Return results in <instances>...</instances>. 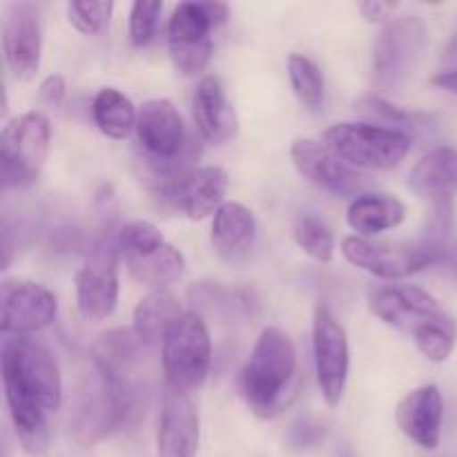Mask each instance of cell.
Instances as JSON below:
<instances>
[{"label": "cell", "instance_id": "obj_16", "mask_svg": "<svg viewBox=\"0 0 457 457\" xmlns=\"http://www.w3.org/2000/svg\"><path fill=\"white\" fill-rule=\"evenodd\" d=\"M228 174L217 165L195 168L183 177L174 179L168 186L154 192L168 208L177 210L190 221H204L205 217L217 212L226 201Z\"/></svg>", "mask_w": 457, "mask_h": 457}, {"label": "cell", "instance_id": "obj_35", "mask_svg": "<svg viewBox=\"0 0 457 457\" xmlns=\"http://www.w3.org/2000/svg\"><path fill=\"white\" fill-rule=\"evenodd\" d=\"M65 96H67V85H65V79H62L61 74L47 76V79L40 83V98H43L47 105H52V107L62 105Z\"/></svg>", "mask_w": 457, "mask_h": 457}, {"label": "cell", "instance_id": "obj_25", "mask_svg": "<svg viewBox=\"0 0 457 457\" xmlns=\"http://www.w3.org/2000/svg\"><path fill=\"white\" fill-rule=\"evenodd\" d=\"M187 299L195 306V312H208L217 317H253V311H257V299L250 290L241 288H226L223 284L214 281H199L192 284L187 290Z\"/></svg>", "mask_w": 457, "mask_h": 457}, {"label": "cell", "instance_id": "obj_13", "mask_svg": "<svg viewBox=\"0 0 457 457\" xmlns=\"http://www.w3.org/2000/svg\"><path fill=\"white\" fill-rule=\"evenodd\" d=\"M52 290L27 279H4L0 286V330L4 337H29L56 320Z\"/></svg>", "mask_w": 457, "mask_h": 457}, {"label": "cell", "instance_id": "obj_37", "mask_svg": "<svg viewBox=\"0 0 457 457\" xmlns=\"http://www.w3.org/2000/svg\"><path fill=\"white\" fill-rule=\"evenodd\" d=\"M431 83L436 85V87L445 89V92L457 96V71H440V74L433 76Z\"/></svg>", "mask_w": 457, "mask_h": 457}, {"label": "cell", "instance_id": "obj_15", "mask_svg": "<svg viewBox=\"0 0 457 457\" xmlns=\"http://www.w3.org/2000/svg\"><path fill=\"white\" fill-rule=\"evenodd\" d=\"M290 156L306 181L335 196H355L369 187V177L339 159L326 143L315 138H297L290 147Z\"/></svg>", "mask_w": 457, "mask_h": 457}, {"label": "cell", "instance_id": "obj_32", "mask_svg": "<svg viewBox=\"0 0 457 457\" xmlns=\"http://www.w3.org/2000/svg\"><path fill=\"white\" fill-rule=\"evenodd\" d=\"M161 12H163V3L137 0L132 4V12H129V40H132L134 47H145L154 38Z\"/></svg>", "mask_w": 457, "mask_h": 457}, {"label": "cell", "instance_id": "obj_9", "mask_svg": "<svg viewBox=\"0 0 457 457\" xmlns=\"http://www.w3.org/2000/svg\"><path fill=\"white\" fill-rule=\"evenodd\" d=\"M428 27L420 16H402L388 22L373 49V83L382 92H400L413 76L424 47Z\"/></svg>", "mask_w": 457, "mask_h": 457}, {"label": "cell", "instance_id": "obj_21", "mask_svg": "<svg viewBox=\"0 0 457 457\" xmlns=\"http://www.w3.org/2000/svg\"><path fill=\"white\" fill-rule=\"evenodd\" d=\"M254 237H257V221H254L253 210L237 201H226L221 208L214 212L210 241H212L214 253L226 262H239L253 248Z\"/></svg>", "mask_w": 457, "mask_h": 457}, {"label": "cell", "instance_id": "obj_23", "mask_svg": "<svg viewBox=\"0 0 457 457\" xmlns=\"http://www.w3.org/2000/svg\"><path fill=\"white\" fill-rule=\"evenodd\" d=\"M409 187L418 196H453L457 192V150L442 145L424 154L409 177Z\"/></svg>", "mask_w": 457, "mask_h": 457}, {"label": "cell", "instance_id": "obj_27", "mask_svg": "<svg viewBox=\"0 0 457 457\" xmlns=\"http://www.w3.org/2000/svg\"><path fill=\"white\" fill-rule=\"evenodd\" d=\"M353 110L361 116H369V119H373L375 123H382L384 128L391 125L393 129L427 128V125L433 120V116L428 114L400 110V107H395L391 101L379 96V94H366V96L357 98V101L353 103ZM402 132H404V129H402Z\"/></svg>", "mask_w": 457, "mask_h": 457}, {"label": "cell", "instance_id": "obj_4", "mask_svg": "<svg viewBox=\"0 0 457 457\" xmlns=\"http://www.w3.org/2000/svg\"><path fill=\"white\" fill-rule=\"evenodd\" d=\"M119 250L129 275L143 286L163 290L186 272V257L165 241L161 230L147 221H132L116 232Z\"/></svg>", "mask_w": 457, "mask_h": 457}, {"label": "cell", "instance_id": "obj_6", "mask_svg": "<svg viewBox=\"0 0 457 457\" xmlns=\"http://www.w3.org/2000/svg\"><path fill=\"white\" fill-rule=\"evenodd\" d=\"M324 143L355 170H391L411 150L409 134L375 123H337L326 129Z\"/></svg>", "mask_w": 457, "mask_h": 457}, {"label": "cell", "instance_id": "obj_20", "mask_svg": "<svg viewBox=\"0 0 457 457\" xmlns=\"http://www.w3.org/2000/svg\"><path fill=\"white\" fill-rule=\"evenodd\" d=\"M196 129L201 138L212 145L230 141L239 132V120L232 103L228 101L223 85L217 76H204L196 85L195 101H192Z\"/></svg>", "mask_w": 457, "mask_h": 457}, {"label": "cell", "instance_id": "obj_14", "mask_svg": "<svg viewBox=\"0 0 457 457\" xmlns=\"http://www.w3.org/2000/svg\"><path fill=\"white\" fill-rule=\"evenodd\" d=\"M369 308L384 324L409 333L411 337L449 317L431 293L409 284L382 286L370 295Z\"/></svg>", "mask_w": 457, "mask_h": 457}, {"label": "cell", "instance_id": "obj_38", "mask_svg": "<svg viewBox=\"0 0 457 457\" xmlns=\"http://www.w3.org/2000/svg\"><path fill=\"white\" fill-rule=\"evenodd\" d=\"M442 71H457V34L451 38L449 47L445 49V56H442Z\"/></svg>", "mask_w": 457, "mask_h": 457}, {"label": "cell", "instance_id": "obj_26", "mask_svg": "<svg viewBox=\"0 0 457 457\" xmlns=\"http://www.w3.org/2000/svg\"><path fill=\"white\" fill-rule=\"evenodd\" d=\"M92 116L96 128L114 141H125L137 129V107L114 87H103L92 101Z\"/></svg>", "mask_w": 457, "mask_h": 457}, {"label": "cell", "instance_id": "obj_7", "mask_svg": "<svg viewBox=\"0 0 457 457\" xmlns=\"http://www.w3.org/2000/svg\"><path fill=\"white\" fill-rule=\"evenodd\" d=\"M49 141L52 125L40 112H27L4 125L0 134V179L4 190L31 186L40 177Z\"/></svg>", "mask_w": 457, "mask_h": 457}, {"label": "cell", "instance_id": "obj_33", "mask_svg": "<svg viewBox=\"0 0 457 457\" xmlns=\"http://www.w3.org/2000/svg\"><path fill=\"white\" fill-rule=\"evenodd\" d=\"M455 221V205L451 196H440L433 199V212L427 221V230H424V239L431 245H440L445 248L446 239L451 235V228Z\"/></svg>", "mask_w": 457, "mask_h": 457}, {"label": "cell", "instance_id": "obj_28", "mask_svg": "<svg viewBox=\"0 0 457 457\" xmlns=\"http://www.w3.org/2000/svg\"><path fill=\"white\" fill-rule=\"evenodd\" d=\"M288 76L290 85H293L295 96L299 103L311 110L320 107L324 103L326 94V80L320 67L311 61V58L302 56V54H290L288 56Z\"/></svg>", "mask_w": 457, "mask_h": 457}, {"label": "cell", "instance_id": "obj_17", "mask_svg": "<svg viewBox=\"0 0 457 457\" xmlns=\"http://www.w3.org/2000/svg\"><path fill=\"white\" fill-rule=\"evenodd\" d=\"M3 52L9 71L18 80H31L40 67L43 21L34 3H13L4 12Z\"/></svg>", "mask_w": 457, "mask_h": 457}, {"label": "cell", "instance_id": "obj_8", "mask_svg": "<svg viewBox=\"0 0 457 457\" xmlns=\"http://www.w3.org/2000/svg\"><path fill=\"white\" fill-rule=\"evenodd\" d=\"M165 388L192 393L205 382L212 364V342L199 312H183L163 342Z\"/></svg>", "mask_w": 457, "mask_h": 457}, {"label": "cell", "instance_id": "obj_10", "mask_svg": "<svg viewBox=\"0 0 457 457\" xmlns=\"http://www.w3.org/2000/svg\"><path fill=\"white\" fill-rule=\"evenodd\" d=\"M342 254L348 263L379 279H404L428 266H436L446 257V248L418 244H375L364 237H346Z\"/></svg>", "mask_w": 457, "mask_h": 457}, {"label": "cell", "instance_id": "obj_2", "mask_svg": "<svg viewBox=\"0 0 457 457\" xmlns=\"http://www.w3.org/2000/svg\"><path fill=\"white\" fill-rule=\"evenodd\" d=\"M302 386L295 344L284 330L268 326L241 370V395L257 418H275L288 409Z\"/></svg>", "mask_w": 457, "mask_h": 457}, {"label": "cell", "instance_id": "obj_31", "mask_svg": "<svg viewBox=\"0 0 457 457\" xmlns=\"http://www.w3.org/2000/svg\"><path fill=\"white\" fill-rule=\"evenodd\" d=\"M67 21L71 22L76 31L85 36H96L110 25L112 9L114 3H83V0H71L67 3Z\"/></svg>", "mask_w": 457, "mask_h": 457}, {"label": "cell", "instance_id": "obj_36", "mask_svg": "<svg viewBox=\"0 0 457 457\" xmlns=\"http://www.w3.org/2000/svg\"><path fill=\"white\" fill-rule=\"evenodd\" d=\"M395 7H397L395 3H378V0H375V3H361L360 12L364 13L366 21L379 22L384 21V18H388V12H393Z\"/></svg>", "mask_w": 457, "mask_h": 457}, {"label": "cell", "instance_id": "obj_29", "mask_svg": "<svg viewBox=\"0 0 457 457\" xmlns=\"http://www.w3.org/2000/svg\"><path fill=\"white\" fill-rule=\"evenodd\" d=\"M295 241L299 248L320 263H328L335 254V237L315 214H302L295 223Z\"/></svg>", "mask_w": 457, "mask_h": 457}, {"label": "cell", "instance_id": "obj_1", "mask_svg": "<svg viewBox=\"0 0 457 457\" xmlns=\"http://www.w3.org/2000/svg\"><path fill=\"white\" fill-rule=\"evenodd\" d=\"M0 370L18 442L27 453H40L49 442V415L62 404L56 357L34 337H4Z\"/></svg>", "mask_w": 457, "mask_h": 457}, {"label": "cell", "instance_id": "obj_5", "mask_svg": "<svg viewBox=\"0 0 457 457\" xmlns=\"http://www.w3.org/2000/svg\"><path fill=\"white\" fill-rule=\"evenodd\" d=\"M223 3H181L168 25L170 58L181 76H196L208 67L212 56V29L228 21Z\"/></svg>", "mask_w": 457, "mask_h": 457}, {"label": "cell", "instance_id": "obj_3", "mask_svg": "<svg viewBox=\"0 0 457 457\" xmlns=\"http://www.w3.org/2000/svg\"><path fill=\"white\" fill-rule=\"evenodd\" d=\"M128 400L110 373L89 355V361L79 373L74 404H71V428L80 446H92L123 427L129 420Z\"/></svg>", "mask_w": 457, "mask_h": 457}, {"label": "cell", "instance_id": "obj_30", "mask_svg": "<svg viewBox=\"0 0 457 457\" xmlns=\"http://www.w3.org/2000/svg\"><path fill=\"white\" fill-rule=\"evenodd\" d=\"M418 351L433 364H442L451 357L457 344V324L453 317H445L413 337Z\"/></svg>", "mask_w": 457, "mask_h": 457}, {"label": "cell", "instance_id": "obj_12", "mask_svg": "<svg viewBox=\"0 0 457 457\" xmlns=\"http://www.w3.org/2000/svg\"><path fill=\"white\" fill-rule=\"evenodd\" d=\"M312 355H315L317 384L326 404L337 406L346 391L348 379V337L344 326L328 306L320 303L312 317Z\"/></svg>", "mask_w": 457, "mask_h": 457}, {"label": "cell", "instance_id": "obj_24", "mask_svg": "<svg viewBox=\"0 0 457 457\" xmlns=\"http://www.w3.org/2000/svg\"><path fill=\"white\" fill-rule=\"evenodd\" d=\"M406 217V208L400 199L388 195H361L355 196L348 205L346 221L357 237L379 235L400 226Z\"/></svg>", "mask_w": 457, "mask_h": 457}, {"label": "cell", "instance_id": "obj_19", "mask_svg": "<svg viewBox=\"0 0 457 457\" xmlns=\"http://www.w3.org/2000/svg\"><path fill=\"white\" fill-rule=\"evenodd\" d=\"M397 427L422 449H437L445 422V400L436 384H427L400 400L395 409Z\"/></svg>", "mask_w": 457, "mask_h": 457}, {"label": "cell", "instance_id": "obj_34", "mask_svg": "<svg viewBox=\"0 0 457 457\" xmlns=\"http://www.w3.org/2000/svg\"><path fill=\"white\" fill-rule=\"evenodd\" d=\"M324 437H326V424H321L320 420L315 418H299L297 422L290 427L288 446L290 451L302 453V451L320 446L321 442H324Z\"/></svg>", "mask_w": 457, "mask_h": 457}, {"label": "cell", "instance_id": "obj_11", "mask_svg": "<svg viewBox=\"0 0 457 457\" xmlns=\"http://www.w3.org/2000/svg\"><path fill=\"white\" fill-rule=\"evenodd\" d=\"M119 239L101 237L76 272V306L83 320L103 321L119 303Z\"/></svg>", "mask_w": 457, "mask_h": 457}, {"label": "cell", "instance_id": "obj_18", "mask_svg": "<svg viewBox=\"0 0 457 457\" xmlns=\"http://www.w3.org/2000/svg\"><path fill=\"white\" fill-rule=\"evenodd\" d=\"M201 420L192 393L165 388L159 433H156V457H196L199 453Z\"/></svg>", "mask_w": 457, "mask_h": 457}, {"label": "cell", "instance_id": "obj_39", "mask_svg": "<svg viewBox=\"0 0 457 457\" xmlns=\"http://www.w3.org/2000/svg\"><path fill=\"white\" fill-rule=\"evenodd\" d=\"M344 457H353V455H351V453H346V455H344Z\"/></svg>", "mask_w": 457, "mask_h": 457}, {"label": "cell", "instance_id": "obj_22", "mask_svg": "<svg viewBox=\"0 0 457 457\" xmlns=\"http://www.w3.org/2000/svg\"><path fill=\"white\" fill-rule=\"evenodd\" d=\"M183 317L181 303L168 290H152L134 308V335L143 346L163 344L172 326Z\"/></svg>", "mask_w": 457, "mask_h": 457}]
</instances>
